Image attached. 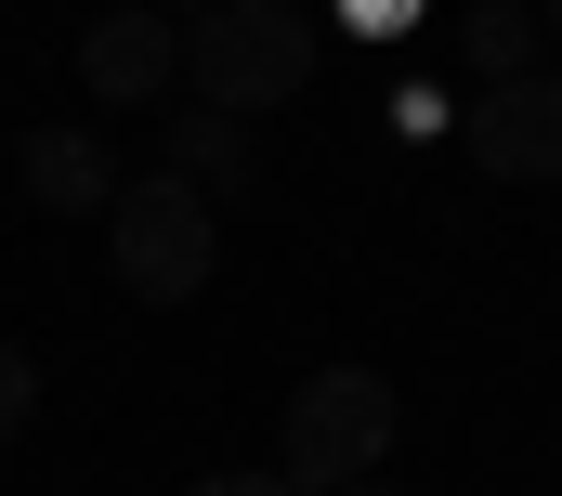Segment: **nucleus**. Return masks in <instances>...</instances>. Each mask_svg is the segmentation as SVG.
Returning a JSON list of instances; mask_svg holds the SVG:
<instances>
[{"mask_svg":"<svg viewBox=\"0 0 562 496\" xmlns=\"http://www.w3.org/2000/svg\"><path fill=\"white\" fill-rule=\"evenodd\" d=\"M314 13L301 0H210V13H183V92L196 105H223V119H276L314 92Z\"/></svg>","mask_w":562,"mask_h":496,"instance_id":"obj_1","label":"nucleus"},{"mask_svg":"<svg viewBox=\"0 0 562 496\" xmlns=\"http://www.w3.org/2000/svg\"><path fill=\"white\" fill-rule=\"evenodd\" d=\"M393 379L380 367H314L301 392H288V418H276V484L301 496H353V484H380V458H393Z\"/></svg>","mask_w":562,"mask_h":496,"instance_id":"obj_2","label":"nucleus"},{"mask_svg":"<svg viewBox=\"0 0 562 496\" xmlns=\"http://www.w3.org/2000/svg\"><path fill=\"white\" fill-rule=\"evenodd\" d=\"M105 248H119V288H132L144 314H183L223 274V210L196 183H170V170H132L119 210H105Z\"/></svg>","mask_w":562,"mask_h":496,"instance_id":"obj_3","label":"nucleus"},{"mask_svg":"<svg viewBox=\"0 0 562 496\" xmlns=\"http://www.w3.org/2000/svg\"><path fill=\"white\" fill-rule=\"evenodd\" d=\"M458 157H471L484 183H562V66L484 79L471 119H458Z\"/></svg>","mask_w":562,"mask_h":496,"instance_id":"obj_4","label":"nucleus"},{"mask_svg":"<svg viewBox=\"0 0 562 496\" xmlns=\"http://www.w3.org/2000/svg\"><path fill=\"white\" fill-rule=\"evenodd\" d=\"M170 79H183V26H170V13L119 0V13L79 26V92H92V105H157Z\"/></svg>","mask_w":562,"mask_h":496,"instance_id":"obj_5","label":"nucleus"},{"mask_svg":"<svg viewBox=\"0 0 562 496\" xmlns=\"http://www.w3.org/2000/svg\"><path fill=\"white\" fill-rule=\"evenodd\" d=\"M157 170L170 183H196L210 210H236V196H262V157H249V119H223V105H170V131H157Z\"/></svg>","mask_w":562,"mask_h":496,"instance_id":"obj_6","label":"nucleus"},{"mask_svg":"<svg viewBox=\"0 0 562 496\" xmlns=\"http://www.w3.org/2000/svg\"><path fill=\"white\" fill-rule=\"evenodd\" d=\"M119 183H132V170H119L92 131H26V196H40V210H119Z\"/></svg>","mask_w":562,"mask_h":496,"instance_id":"obj_7","label":"nucleus"},{"mask_svg":"<svg viewBox=\"0 0 562 496\" xmlns=\"http://www.w3.org/2000/svg\"><path fill=\"white\" fill-rule=\"evenodd\" d=\"M458 66H471V79L550 66V13H537V0H471V13H458Z\"/></svg>","mask_w":562,"mask_h":496,"instance_id":"obj_8","label":"nucleus"},{"mask_svg":"<svg viewBox=\"0 0 562 496\" xmlns=\"http://www.w3.org/2000/svg\"><path fill=\"white\" fill-rule=\"evenodd\" d=\"M26 418H40V353H13V340H0V444H13Z\"/></svg>","mask_w":562,"mask_h":496,"instance_id":"obj_9","label":"nucleus"},{"mask_svg":"<svg viewBox=\"0 0 562 496\" xmlns=\"http://www.w3.org/2000/svg\"><path fill=\"white\" fill-rule=\"evenodd\" d=\"M183 496H301V484H276V471H210V484H183Z\"/></svg>","mask_w":562,"mask_h":496,"instance_id":"obj_10","label":"nucleus"},{"mask_svg":"<svg viewBox=\"0 0 562 496\" xmlns=\"http://www.w3.org/2000/svg\"><path fill=\"white\" fill-rule=\"evenodd\" d=\"M353 26H419V0H340Z\"/></svg>","mask_w":562,"mask_h":496,"instance_id":"obj_11","label":"nucleus"},{"mask_svg":"<svg viewBox=\"0 0 562 496\" xmlns=\"http://www.w3.org/2000/svg\"><path fill=\"white\" fill-rule=\"evenodd\" d=\"M144 13H170V26H183V13H210V0H144Z\"/></svg>","mask_w":562,"mask_h":496,"instance_id":"obj_12","label":"nucleus"},{"mask_svg":"<svg viewBox=\"0 0 562 496\" xmlns=\"http://www.w3.org/2000/svg\"><path fill=\"white\" fill-rule=\"evenodd\" d=\"M537 13H550V40H562V0H537Z\"/></svg>","mask_w":562,"mask_h":496,"instance_id":"obj_13","label":"nucleus"},{"mask_svg":"<svg viewBox=\"0 0 562 496\" xmlns=\"http://www.w3.org/2000/svg\"><path fill=\"white\" fill-rule=\"evenodd\" d=\"M353 496H380V484H353Z\"/></svg>","mask_w":562,"mask_h":496,"instance_id":"obj_14","label":"nucleus"}]
</instances>
